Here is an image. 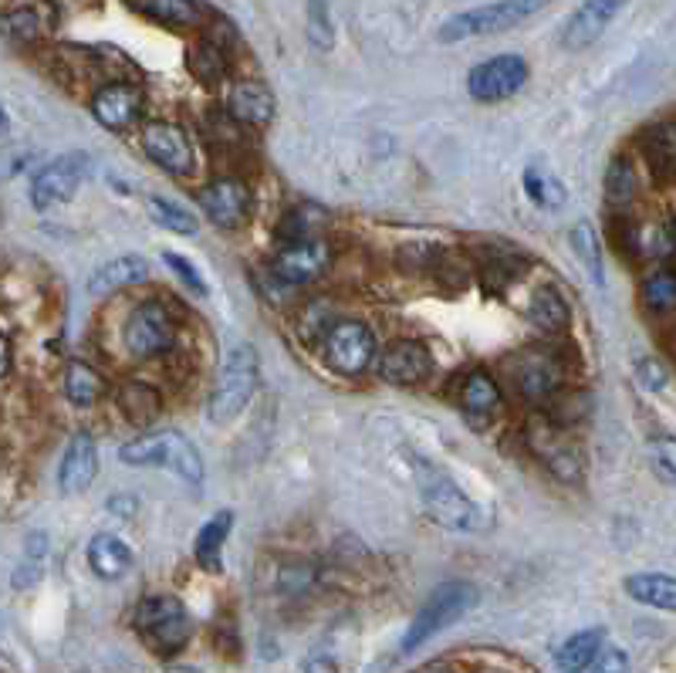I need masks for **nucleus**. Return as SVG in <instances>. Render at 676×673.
<instances>
[{
	"label": "nucleus",
	"instance_id": "f257e3e1",
	"mask_svg": "<svg viewBox=\"0 0 676 673\" xmlns=\"http://www.w3.org/2000/svg\"><path fill=\"white\" fill-rule=\"evenodd\" d=\"M122 464L129 468H163L173 471L183 484L200 487L203 484V457L200 450L183 437L179 431H157L129 440L118 450Z\"/></svg>",
	"mask_w": 676,
	"mask_h": 673
},
{
	"label": "nucleus",
	"instance_id": "f03ea898",
	"mask_svg": "<svg viewBox=\"0 0 676 673\" xmlns=\"http://www.w3.org/2000/svg\"><path fill=\"white\" fill-rule=\"evenodd\" d=\"M254 389H258V356L251 346L237 342L227 349L221 370H217V379H213L210 400H206L210 423L237 420L243 410H248Z\"/></svg>",
	"mask_w": 676,
	"mask_h": 673
},
{
	"label": "nucleus",
	"instance_id": "7ed1b4c3",
	"mask_svg": "<svg viewBox=\"0 0 676 673\" xmlns=\"http://www.w3.org/2000/svg\"><path fill=\"white\" fill-rule=\"evenodd\" d=\"M416 484H420L426 511L434 514V522H440L443 528L460 532V535H477L490 525V514H484V508L460 491V487L443 471L420 464Z\"/></svg>",
	"mask_w": 676,
	"mask_h": 673
},
{
	"label": "nucleus",
	"instance_id": "20e7f679",
	"mask_svg": "<svg viewBox=\"0 0 676 673\" xmlns=\"http://www.w3.org/2000/svg\"><path fill=\"white\" fill-rule=\"evenodd\" d=\"M548 4H555V0H495V4H484V8H474V11H464V14H453L440 27V41L443 45H456V41H467V38L501 35V30H511L517 24L531 21Z\"/></svg>",
	"mask_w": 676,
	"mask_h": 673
},
{
	"label": "nucleus",
	"instance_id": "39448f33",
	"mask_svg": "<svg viewBox=\"0 0 676 673\" xmlns=\"http://www.w3.org/2000/svg\"><path fill=\"white\" fill-rule=\"evenodd\" d=\"M136 630L157 653H176L190 639V616L187 606L176 596H149L136 609Z\"/></svg>",
	"mask_w": 676,
	"mask_h": 673
},
{
	"label": "nucleus",
	"instance_id": "423d86ee",
	"mask_svg": "<svg viewBox=\"0 0 676 673\" xmlns=\"http://www.w3.org/2000/svg\"><path fill=\"white\" fill-rule=\"evenodd\" d=\"M376 349H379L376 332L368 328L362 319H342L322 335L325 362L342 376H362L368 365H373Z\"/></svg>",
	"mask_w": 676,
	"mask_h": 673
},
{
	"label": "nucleus",
	"instance_id": "0eeeda50",
	"mask_svg": "<svg viewBox=\"0 0 676 673\" xmlns=\"http://www.w3.org/2000/svg\"><path fill=\"white\" fill-rule=\"evenodd\" d=\"M474 599H477L474 586H464V583H450V586L437 589L416 613V620H413V626L403 639V650L406 653L420 650L429 636H437L440 630H447L450 623H456L460 616H464L467 609L474 606Z\"/></svg>",
	"mask_w": 676,
	"mask_h": 673
},
{
	"label": "nucleus",
	"instance_id": "6e6552de",
	"mask_svg": "<svg viewBox=\"0 0 676 673\" xmlns=\"http://www.w3.org/2000/svg\"><path fill=\"white\" fill-rule=\"evenodd\" d=\"M122 342H126L129 356L136 359H157L166 356L176 342V325L166 304L160 301H142L133 309V315L122 325Z\"/></svg>",
	"mask_w": 676,
	"mask_h": 673
},
{
	"label": "nucleus",
	"instance_id": "1a4fd4ad",
	"mask_svg": "<svg viewBox=\"0 0 676 673\" xmlns=\"http://www.w3.org/2000/svg\"><path fill=\"white\" fill-rule=\"evenodd\" d=\"M251 187L237 176H217L197 190V207L203 217L221 230H240L251 221Z\"/></svg>",
	"mask_w": 676,
	"mask_h": 673
},
{
	"label": "nucleus",
	"instance_id": "9d476101",
	"mask_svg": "<svg viewBox=\"0 0 676 673\" xmlns=\"http://www.w3.org/2000/svg\"><path fill=\"white\" fill-rule=\"evenodd\" d=\"M139 139H142V152L149 157V163H157L163 173L176 179H190L197 173L190 136L183 133V126H176V122H146Z\"/></svg>",
	"mask_w": 676,
	"mask_h": 673
},
{
	"label": "nucleus",
	"instance_id": "9b49d317",
	"mask_svg": "<svg viewBox=\"0 0 676 673\" xmlns=\"http://www.w3.org/2000/svg\"><path fill=\"white\" fill-rule=\"evenodd\" d=\"M528 82V61L521 54H498L471 68L467 91L477 102H508Z\"/></svg>",
	"mask_w": 676,
	"mask_h": 673
},
{
	"label": "nucleus",
	"instance_id": "f8f14e48",
	"mask_svg": "<svg viewBox=\"0 0 676 673\" xmlns=\"http://www.w3.org/2000/svg\"><path fill=\"white\" fill-rule=\"evenodd\" d=\"M88 173H91V160L85 152H68V157L48 163L35 179H30V203H35V210H51V207L68 203Z\"/></svg>",
	"mask_w": 676,
	"mask_h": 673
},
{
	"label": "nucleus",
	"instance_id": "ddd939ff",
	"mask_svg": "<svg viewBox=\"0 0 676 673\" xmlns=\"http://www.w3.org/2000/svg\"><path fill=\"white\" fill-rule=\"evenodd\" d=\"M328 261H331V251L325 240H318V237L315 240H291L274 254L271 271H274V278L285 285H312L328 267Z\"/></svg>",
	"mask_w": 676,
	"mask_h": 673
},
{
	"label": "nucleus",
	"instance_id": "4468645a",
	"mask_svg": "<svg viewBox=\"0 0 676 673\" xmlns=\"http://www.w3.org/2000/svg\"><path fill=\"white\" fill-rule=\"evenodd\" d=\"M429 370H434V356L416 339H396L379 356V376L399 389L420 386L429 376Z\"/></svg>",
	"mask_w": 676,
	"mask_h": 673
},
{
	"label": "nucleus",
	"instance_id": "2eb2a0df",
	"mask_svg": "<svg viewBox=\"0 0 676 673\" xmlns=\"http://www.w3.org/2000/svg\"><path fill=\"white\" fill-rule=\"evenodd\" d=\"M91 115L109 133H126L142 115V91L129 82H109L91 96Z\"/></svg>",
	"mask_w": 676,
	"mask_h": 673
},
{
	"label": "nucleus",
	"instance_id": "dca6fc26",
	"mask_svg": "<svg viewBox=\"0 0 676 673\" xmlns=\"http://www.w3.org/2000/svg\"><path fill=\"white\" fill-rule=\"evenodd\" d=\"M528 447L541 457L548 464V471L562 477V481H578L581 474V461H578V450L575 444L562 434L559 423L551 420H535L528 426Z\"/></svg>",
	"mask_w": 676,
	"mask_h": 673
},
{
	"label": "nucleus",
	"instance_id": "f3484780",
	"mask_svg": "<svg viewBox=\"0 0 676 673\" xmlns=\"http://www.w3.org/2000/svg\"><path fill=\"white\" fill-rule=\"evenodd\" d=\"M626 4L629 0H581V8L568 17V24L562 30V45L568 51H581V48L596 45Z\"/></svg>",
	"mask_w": 676,
	"mask_h": 673
},
{
	"label": "nucleus",
	"instance_id": "a211bd4d",
	"mask_svg": "<svg viewBox=\"0 0 676 673\" xmlns=\"http://www.w3.org/2000/svg\"><path fill=\"white\" fill-rule=\"evenodd\" d=\"M99 474V450H96V440H91L88 434H78L72 437L65 457H61V468H58V491L61 495H82L91 487V481H96Z\"/></svg>",
	"mask_w": 676,
	"mask_h": 673
},
{
	"label": "nucleus",
	"instance_id": "6ab92c4d",
	"mask_svg": "<svg viewBox=\"0 0 676 673\" xmlns=\"http://www.w3.org/2000/svg\"><path fill=\"white\" fill-rule=\"evenodd\" d=\"M514 383H517V392L525 396L528 403H548L559 396V389L565 383V370H562V362H555L551 356L531 352L525 362H521Z\"/></svg>",
	"mask_w": 676,
	"mask_h": 673
},
{
	"label": "nucleus",
	"instance_id": "aec40b11",
	"mask_svg": "<svg viewBox=\"0 0 676 673\" xmlns=\"http://www.w3.org/2000/svg\"><path fill=\"white\" fill-rule=\"evenodd\" d=\"M227 112L251 129H267L274 122V96L261 82H237L227 96Z\"/></svg>",
	"mask_w": 676,
	"mask_h": 673
},
{
	"label": "nucleus",
	"instance_id": "412c9836",
	"mask_svg": "<svg viewBox=\"0 0 676 673\" xmlns=\"http://www.w3.org/2000/svg\"><path fill=\"white\" fill-rule=\"evenodd\" d=\"M149 278V264L146 258L139 254H126V258H115L109 264H102L96 274L88 278V295H112V291H126V288H136Z\"/></svg>",
	"mask_w": 676,
	"mask_h": 673
},
{
	"label": "nucleus",
	"instance_id": "4be33fe9",
	"mask_svg": "<svg viewBox=\"0 0 676 673\" xmlns=\"http://www.w3.org/2000/svg\"><path fill=\"white\" fill-rule=\"evenodd\" d=\"M88 565L99 578H105V583H115V578H122L133 569V548L118 535L102 532L88 541Z\"/></svg>",
	"mask_w": 676,
	"mask_h": 673
},
{
	"label": "nucleus",
	"instance_id": "5701e85b",
	"mask_svg": "<svg viewBox=\"0 0 676 673\" xmlns=\"http://www.w3.org/2000/svg\"><path fill=\"white\" fill-rule=\"evenodd\" d=\"M528 319L538 332L544 335H562L568 332L572 325V309H568V301L562 298L559 288H551V285H541L531 291V301H528Z\"/></svg>",
	"mask_w": 676,
	"mask_h": 673
},
{
	"label": "nucleus",
	"instance_id": "b1692460",
	"mask_svg": "<svg viewBox=\"0 0 676 673\" xmlns=\"http://www.w3.org/2000/svg\"><path fill=\"white\" fill-rule=\"evenodd\" d=\"M115 403H118L122 416H126L133 426H149V423H157L160 413H163V396L146 383H136V379L122 383L115 389Z\"/></svg>",
	"mask_w": 676,
	"mask_h": 673
},
{
	"label": "nucleus",
	"instance_id": "393cba45",
	"mask_svg": "<svg viewBox=\"0 0 676 673\" xmlns=\"http://www.w3.org/2000/svg\"><path fill=\"white\" fill-rule=\"evenodd\" d=\"M642 157L660 179H676V122H660L642 136Z\"/></svg>",
	"mask_w": 676,
	"mask_h": 673
},
{
	"label": "nucleus",
	"instance_id": "a878e982",
	"mask_svg": "<svg viewBox=\"0 0 676 673\" xmlns=\"http://www.w3.org/2000/svg\"><path fill=\"white\" fill-rule=\"evenodd\" d=\"M626 593L642 606H656V609H666V613H676V575H663V572L629 575Z\"/></svg>",
	"mask_w": 676,
	"mask_h": 673
},
{
	"label": "nucleus",
	"instance_id": "bb28decb",
	"mask_svg": "<svg viewBox=\"0 0 676 673\" xmlns=\"http://www.w3.org/2000/svg\"><path fill=\"white\" fill-rule=\"evenodd\" d=\"M230 525H234V511H217L203 522V528L197 532V541H193V556L203 569L217 572L221 569V552H224V541L230 535Z\"/></svg>",
	"mask_w": 676,
	"mask_h": 673
},
{
	"label": "nucleus",
	"instance_id": "cd10ccee",
	"mask_svg": "<svg viewBox=\"0 0 676 673\" xmlns=\"http://www.w3.org/2000/svg\"><path fill=\"white\" fill-rule=\"evenodd\" d=\"M460 403H464V410L474 420H487V416H495L501 410V389L484 370H474L464 379V386H460Z\"/></svg>",
	"mask_w": 676,
	"mask_h": 673
},
{
	"label": "nucleus",
	"instance_id": "c85d7f7f",
	"mask_svg": "<svg viewBox=\"0 0 676 673\" xmlns=\"http://www.w3.org/2000/svg\"><path fill=\"white\" fill-rule=\"evenodd\" d=\"M599 650H602V630H581V633L568 636L555 657L559 673H581L586 666L596 663Z\"/></svg>",
	"mask_w": 676,
	"mask_h": 673
},
{
	"label": "nucleus",
	"instance_id": "c756f323",
	"mask_svg": "<svg viewBox=\"0 0 676 673\" xmlns=\"http://www.w3.org/2000/svg\"><path fill=\"white\" fill-rule=\"evenodd\" d=\"M136 8L166 27H200L203 11L197 0H136Z\"/></svg>",
	"mask_w": 676,
	"mask_h": 673
},
{
	"label": "nucleus",
	"instance_id": "7c9ffc66",
	"mask_svg": "<svg viewBox=\"0 0 676 673\" xmlns=\"http://www.w3.org/2000/svg\"><path fill=\"white\" fill-rule=\"evenodd\" d=\"M45 30H48V17L35 4H30V8H14L8 14H0V35H4L8 41H14V45L38 41Z\"/></svg>",
	"mask_w": 676,
	"mask_h": 673
},
{
	"label": "nucleus",
	"instance_id": "2f4dec72",
	"mask_svg": "<svg viewBox=\"0 0 676 673\" xmlns=\"http://www.w3.org/2000/svg\"><path fill=\"white\" fill-rule=\"evenodd\" d=\"M102 392H105V383L96 370H91V365L72 362L65 370V396H68L72 407H82V410L96 407Z\"/></svg>",
	"mask_w": 676,
	"mask_h": 673
},
{
	"label": "nucleus",
	"instance_id": "473e14b6",
	"mask_svg": "<svg viewBox=\"0 0 676 673\" xmlns=\"http://www.w3.org/2000/svg\"><path fill=\"white\" fill-rule=\"evenodd\" d=\"M146 210H149V217L157 221L163 230H170V234L193 237V234L200 230L197 213H193V210H187V207H179L176 200H166V197H149V200H146Z\"/></svg>",
	"mask_w": 676,
	"mask_h": 673
},
{
	"label": "nucleus",
	"instance_id": "72a5a7b5",
	"mask_svg": "<svg viewBox=\"0 0 676 673\" xmlns=\"http://www.w3.org/2000/svg\"><path fill=\"white\" fill-rule=\"evenodd\" d=\"M642 304H647L653 315H666L676 309V271L673 267H660L642 282Z\"/></svg>",
	"mask_w": 676,
	"mask_h": 673
},
{
	"label": "nucleus",
	"instance_id": "f704fd0d",
	"mask_svg": "<svg viewBox=\"0 0 676 673\" xmlns=\"http://www.w3.org/2000/svg\"><path fill=\"white\" fill-rule=\"evenodd\" d=\"M636 197V173L629 160H612L605 170V203L612 210H626Z\"/></svg>",
	"mask_w": 676,
	"mask_h": 673
},
{
	"label": "nucleus",
	"instance_id": "c9c22d12",
	"mask_svg": "<svg viewBox=\"0 0 676 673\" xmlns=\"http://www.w3.org/2000/svg\"><path fill=\"white\" fill-rule=\"evenodd\" d=\"M572 251L581 261V267L589 271V278L602 285V248H599V234L589 221H578L572 227Z\"/></svg>",
	"mask_w": 676,
	"mask_h": 673
},
{
	"label": "nucleus",
	"instance_id": "e433bc0d",
	"mask_svg": "<svg viewBox=\"0 0 676 673\" xmlns=\"http://www.w3.org/2000/svg\"><path fill=\"white\" fill-rule=\"evenodd\" d=\"M525 194L531 197L535 207H544V210H559L565 207V187L551 176V173H541V170H525Z\"/></svg>",
	"mask_w": 676,
	"mask_h": 673
},
{
	"label": "nucleus",
	"instance_id": "4c0bfd02",
	"mask_svg": "<svg viewBox=\"0 0 676 673\" xmlns=\"http://www.w3.org/2000/svg\"><path fill=\"white\" fill-rule=\"evenodd\" d=\"M190 68H193V75H197L203 85H217V82L227 75L224 48H221V45H213V41H200L197 51L190 54Z\"/></svg>",
	"mask_w": 676,
	"mask_h": 673
},
{
	"label": "nucleus",
	"instance_id": "58836bf2",
	"mask_svg": "<svg viewBox=\"0 0 676 673\" xmlns=\"http://www.w3.org/2000/svg\"><path fill=\"white\" fill-rule=\"evenodd\" d=\"M163 261H166V267L176 274V278L183 282V288H187V291H193V295H206V282H203V274L187 261V258H183V254H176V251H166L163 254Z\"/></svg>",
	"mask_w": 676,
	"mask_h": 673
},
{
	"label": "nucleus",
	"instance_id": "ea45409f",
	"mask_svg": "<svg viewBox=\"0 0 676 673\" xmlns=\"http://www.w3.org/2000/svg\"><path fill=\"white\" fill-rule=\"evenodd\" d=\"M653 461L666 481H676V437H660L653 444Z\"/></svg>",
	"mask_w": 676,
	"mask_h": 673
},
{
	"label": "nucleus",
	"instance_id": "a19ab883",
	"mask_svg": "<svg viewBox=\"0 0 676 673\" xmlns=\"http://www.w3.org/2000/svg\"><path fill=\"white\" fill-rule=\"evenodd\" d=\"M592 673H629V657L623 650H602L592 663Z\"/></svg>",
	"mask_w": 676,
	"mask_h": 673
},
{
	"label": "nucleus",
	"instance_id": "79ce46f5",
	"mask_svg": "<svg viewBox=\"0 0 676 673\" xmlns=\"http://www.w3.org/2000/svg\"><path fill=\"white\" fill-rule=\"evenodd\" d=\"M30 160V152L24 149H4L0 152V179H11L14 173H21V166Z\"/></svg>",
	"mask_w": 676,
	"mask_h": 673
},
{
	"label": "nucleus",
	"instance_id": "37998d69",
	"mask_svg": "<svg viewBox=\"0 0 676 673\" xmlns=\"http://www.w3.org/2000/svg\"><path fill=\"white\" fill-rule=\"evenodd\" d=\"M639 379L647 383L650 389H663L666 386V370H663L656 359H642L639 362Z\"/></svg>",
	"mask_w": 676,
	"mask_h": 673
},
{
	"label": "nucleus",
	"instance_id": "c03bdc74",
	"mask_svg": "<svg viewBox=\"0 0 676 673\" xmlns=\"http://www.w3.org/2000/svg\"><path fill=\"white\" fill-rule=\"evenodd\" d=\"M8 370H11V342L0 335V376H8Z\"/></svg>",
	"mask_w": 676,
	"mask_h": 673
},
{
	"label": "nucleus",
	"instance_id": "a18cd8bd",
	"mask_svg": "<svg viewBox=\"0 0 676 673\" xmlns=\"http://www.w3.org/2000/svg\"><path fill=\"white\" fill-rule=\"evenodd\" d=\"M0 136H8V112L0 109Z\"/></svg>",
	"mask_w": 676,
	"mask_h": 673
},
{
	"label": "nucleus",
	"instance_id": "49530a36",
	"mask_svg": "<svg viewBox=\"0 0 676 673\" xmlns=\"http://www.w3.org/2000/svg\"><path fill=\"white\" fill-rule=\"evenodd\" d=\"M166 673H197V670H183V666H176V670H166Z\"/></svg>",
	"mask_w": 676,
	"mask_h": 673
}]
</instances>
